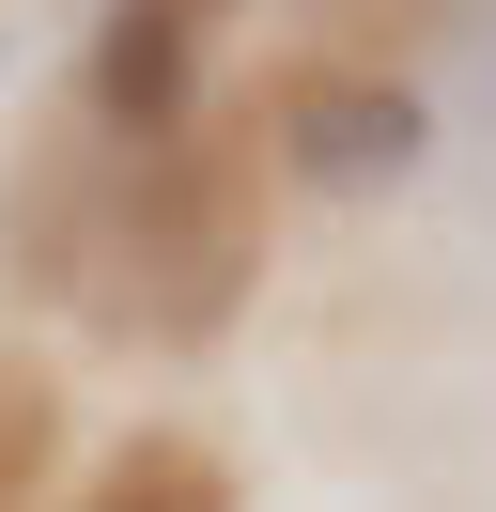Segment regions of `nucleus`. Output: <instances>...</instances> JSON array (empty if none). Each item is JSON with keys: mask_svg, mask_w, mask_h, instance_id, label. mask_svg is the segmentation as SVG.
Returning <instances> with one entry per match:
<instances>
[{"mask_svg": "<svg viewBox=\"0 0 496 512\" xmlns=\"http://www.w3.org/2000/svg\"><path fill=\"white\" fill-rule=\"evenodd\" d=\"M248 264H264V187L186 125L155 156H124V202L93 218L78 280H93V311L124 342H217L233 295H248Z\"/></svg>", "mask_w": 496, "mask_h": 512, "instance_id": "obj_1", "label": "nucleus"}, {"mask_svg": "<svg viewBox=\"0 0 496 512\" xmlns=\"http://www.w3.org/2000/svg\"><path fill=\"white\" fill-rule=\"evenodd\" d=\"M419 156H434V109L403 94L388 63H295L279 109H264V171H279V187H326V202L403 187Z\"/></svg>", "mask_w": 496, "mask_h": 512, "instance_id": "obj_2", "label": "nucleus"}, {"mask_svg": "<svg viewBox=\"0 0 496 512\" xmlns=\"http://www.w3.org/2000/svg\"><path fill=\"white\" fill-rule=\"evenodd\" d=\"M93 125L124 156L202 125V0H109L93 16Z\"/></svg>", "mask_w": 496, "mask_h": 512, "instance_id": "obj_3", "label": "nucleus"}, {"mask_svg": "<svg viewBox=\"0 0 496 512\" xmlns=\"http://www.w3.org/2000/svg\"><path fill=\"white\" fill-rule=\"evenodd\" d=\"M47 466H62V388L0 357V512H47Z\"/></svg>", "mask_w": 496, "mask_h": 512, "instance_id": "obj_4", "label": "nucleus"}, {"mask_svg": "<svg viewBox=\"0 0 496 512\" xmlns=\"http://www.w3.org/2000/svg\"><path fill=\"white\" fill-rule=\"evenodd\" d=\"M78 512H217V481H202V450L140 435V450H109V466H93V497H78Z\"/></svg>", "mask_w": 496, "mask_h": 512, "instance_id": "obj_5", "label": "nucleus"}, {"mask_svg": "<svg viewBox=\"0 0 496 512\" xmlns=\"http://www.w3.org/2000/svg\"><path fill=\"white\" fill-rule=\"evenodd\" d=\"M202 16H217V0H202Z\"/></svg>", "mask_w": 496, "mask_h": 512, "instance_id": "obj_6", "label": "nucleus"}]
</instances>
